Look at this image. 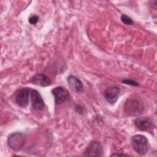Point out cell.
Instances as JSON below:
<instances>
[{
    "label": "cell",
    "instance_id": "1",
    "mask_svg": "<svg viewBox=\"0 0 157 157\" xmlns=\"http://www.w3.org/2000/svg\"><path fill=\"white\" fill-rule=\"evenodd\" d=\"M144 105L139 100L135 98L128 99L124 104L125 112L130 116H139L144 111Z\"/></svg>",
    "mask_w": 157,
    "mask_h": 157
},
{
    "label": "cell",
    "instance_id": "2",
    "mask_svg": "<svg viewBox=\"0 0 157 157\" xmlns=\"http://www.w3.org/2000/svg\"><path fill=\"white\" fill-rule=\"evenodd\" d=\"M132 145L135 151L140 155H145L148 150V140L141 134L136 135L132 137Z\"/></svg>",
    "mask_w": 157,
    "mask_h": 157
},
{
    "label": "cell",
    "instance_id": "3",
    "mask_svg": "<svg viewBox=\"0 0 157 157\" xmlns=\"http://www.w3.org/2000/svg\"><path fill=\"white\" fill-rule=\"evenodd\" d=\"M26 137L24 134L20 132L11 133L7 138L8 146L13 150H20L25 144Z\"/></svg>",
    "mask_w": 157,
    "mask_h": 157
},
{
    "label": "cell",
    "instance_id": "4",
    "mask_svg": "<svg viewBox=\"0 0 157 157\" xmlns=\"http://www.w3.org/2000/svg\"><path fill=\"white\" fill-rule=\"evenodd\" d=\"M29 88H22L18 90L15 98V103L21 108H26L28 105L30 96Z\"/></svg>",
    "mask_w": 157,
    "mask_h": 157
},
{
    "label": "cell",
    "instance_id": "5",
    "mask_svg": "<svg viewBox=\"0 0 157 157\" xmlns=\"http://www.w3.org/2000/svg\"><path fill=\"white\" fill-rule=\"evenodd\" d=\"M104 155L102 145L98 141H93L85 149L84 156H102Z\"/></svg>",
    "mask_w": 157,
    "mask_h": 157
},
{
    "label": "cell",
    "instance_id": "6",
    "mask_svg": "<svg viewBox=\"0 0 157 157\" xmlns=\"http://www.w3.org/2000/svg\"><path fill=\"white\" fill-rule=\"evenodd\" d=\"M52 93L54 96L56 104H61L66 102L69 98V91L63 86H56L52 90Z\"/></svg>",
    "mask_w": 157,
    "mask_h": 157
},
{
    "label": "cell",
    "instance_id": "7",
    "mask_svg": "<svg viewBox=\"0 0 157 157\" xmlns=\"http://www.w3.org/2000/svg\"><path fill=\"white\" fill-rule=\"evenodd\" d=\"M134 124L138 129L144 131H149L155 127L151 119L147 117H141L136 118L134 120Z\"/></svg>",
    "mask_w": 157,
    "mask_h": 157
},
{
    "label": "cell",
    "instance_id": "8",
    "mask_svg": "<svg viewBox=\"0 0 157 157\" xmlns=\"http://www.w3.org/2000/svg\"><path fill=\"white\" fill-rule=\"evenodd\" d=\"M30 96L33 108L37 111L42 110L45 107V104L40 94L37 90L31 88Z\"/></svg>",
    "mask_w": 157,
    "mask_h": 157
},
{
    "label": "cell",
    "instance_id": "9",
    "mask_svg": "<svg viewBox=\"0 0 157 157\" xmlns=\"http://www.w3.org/2000/svg\"><path fill=\"white\" fill-rule=\"evenodd\" d=\"M120 93V89L118 86H110L104 91V98L110 104H114L118 99Z\"/></svg>",
    "mask_w": 157,
    "mask_h": 157
},
{
    "label": "cell",
    "instance_id": "10",
    "mask_svg": "<svg viewBox=\"0 0 157 157\" xmlns=\"http://www.w3.org/2000/svg\"><path fill=\"white\" fill-rule=\"evenodd\" d=\"M31 82L37 86H47L50 85L52 81L50 78L43 73H38L34 75L31 79Z\"/></svg>",
    "mask_w": 157,
    "mask_h": 157
},
{
    "label": "cell",
    "instance_id": "11",
    "mask_svg": "<svg viewBox=\"0 0 157 157\" xmlns=\"http://www.w3.org/2000/svg\"><path fill=\"white\" fill-rule=\"evenodd\" d=\"M67 82L69 87L77 93H81L84 90V86L82 81L75 76L72 75L68 76L67 78Z\"/></svg>",
    "mask_w": 157,
    "mask_h": 157
},
{
    "label": "cell",
    "instance_id": "12",
    "mask_svg": "<svg viewBox=\"0 0 157 157\" xmlns=\"http://www.w3.org/2000/svg\"><path fill=\"white\" fill-rule=\"evenodd\" d=\"M121 21L125 24V25H131L133 24V21L128 16L126 15H121Z\"/></svg>",
    "mask_w": 157,
    "mask_h": 157
},
{
    "label": "cell",
    "instance_id": "13",
    "mask_svg": "<svg viewBox=\"0 0 157 157\" xmlns=\"http://www.w3.org/2000/svg\"><path fill=\"white\" fill-rule=\"evenodd\" d=\"M122 82H123L125 84L130 85H133V86H139V83L137 82H135L134 80H132L131 79H124L122 80Z\"/></svg>",
    "mask_w": 157,
    "mask_h": 157
},
{
    "label": "cell",
    "instance_id": "14",
    "mask_svg": "<svg viewBox=\"0 0 157 157\" xmlns=\"http://www.w3.org/2000/svg\"><path fill=\"white\" fill-rule=\"evenodd\" d=\"M38 20H39V17L37 15H33L29 18V22L31 25H35L38 21Z\"/></svg>",
    "mask_w": 157,
    "mask_h": 157
},
{
    "label": "cell",
    "instance_id": "15",
    "mask_svg": "<svg viewBox=\"0 0 157 157\" xmlns=\"http://www.w3.org/2000/svg\"><path fill=\"white\" fill-rule=\"evenodd\" d=\"M128 156V155H126V154H121V153H114L111 155V156Z\"/></svg>",
    "mask_w": 157,
    "mask_h": 157
}]
</instances>
